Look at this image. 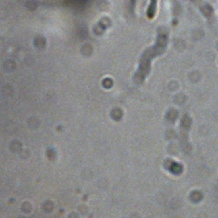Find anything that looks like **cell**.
<instances>
[]
</instances>
